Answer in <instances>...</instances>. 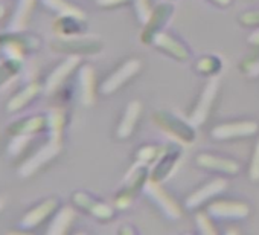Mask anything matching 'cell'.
Segmentation results:
<instances>
[{"label": "cell", "instance_id": "8992f818", "mask_svg": "<svg viewBox=\"0 0 259 235\" xmlns=\"http://www.w3.org/2000/svg\"><path fill=\"white\" fill-rule=\"evenodd\" d=\"M40 92V86L35 81H31L23 90H20L16 96H13V99L8 102L7 108L8 111H17L20 108H23L37 93Z\"/></svg>", "mask_w": 259, "mask_h": 235}, {"label": "cell", "instance_id": "7a4b0ae2", "mask_svg": "<svg viewBox=\"0 0 259 235\" xmlns=\"http://www.w3.org/2000/svg\"><path fill=\"white\" fill-rule=\"evenodd\" d=\"M57 208V200L51 199V200H46L43 203H40L38 206H35L34 209H31L22 220H20V226L26 230L38 226L54 209Z\"/></svg>", "mask_w": 259, "mask_h": 235}, {"label": "cell", "instance_id": "8fae6325", "mask_svg": "<svg viewBox=\"0 0 259 235\" xmlns=\"http://www.w3.org/2000/svg\"><path fill=\"white\" fill-rule=\"evenodd\" d=\"M29 142H31V135H14L8 145V154L13 158L19 156Z\"/></svg>", "mask_w": 259, "mask_h": 235}, {"label": "cell", "instance_id": "ba28073f", "mask_svg": "<svg viewBox=\"0 0 259 235\" xmlns=\"http://www.w3.org/2000/svg\"><path fill=\"white\" fill-rule=\"evenodd\" d=\"M46 124H48V129H49V141L60 144L63 124H64L63 111L61 110H51L48 118H46Z\"/></svg>", "mask_w": 259, "mask_h": 235}, {"label": "cell", "instance_id": "5b68a950", "mask_svg": "<svg viewBox=\"0 0 259 235\" xmlns=\"http://www.w3.org/2000/svg\"><path fill=\"white\" fill-rule=\"evenodd\" d=\"M46 124V118L43 116H32V118H28V120H23V121H17L14 124H11L10 127V133L14 136V135H32L38 130H41Z\"/></svg>", "mask_w": 259, "mask_h": 235}, {"label": "cell", "instance_id": "277c9868", "mask_svg": "<svg viewBox=\"0 0 259 235\" xmlns=\"http://www.w3.org/2000/svg\"><path fill=\"white\" fill-rule=\"evenodd\" d=\"M76 63H78V57H70V58H67L64 63H61V64L51 73V76L48 78L46 86H45V92H46V93L55 92V90L58 89V86L66 80V76L73 70V67L76 66Z\"/></svg>", "mask_w": 259, "mask_h": 235}, {"label": "cell", "instance_id": "6da1fadb", "mask_svg": "<svg viewBox=\"0 0 259 235\" xmlns=\"http://www.w3.org/2000/svg\"><path fill=\"white\" fill-rule=\"evenodd\" d=\"M60 153V144L58 142H51L45 147H41L34 156H31L20 168H19V176L20 177H29L35 171H38L45 164H48L51 159H54Z\"/></svg>", "mask_w": 259, "mask_h": 235}, {"label": "cell", "instance_id": "52a82bcc", "mask_svg": "<svg viewBox=\"0 0 259 235\" xmlns=\"http://www.w3.org/2000/svg\"><path fill=\"white\" fill-rule=\"evenodd\" d=\"M26 38H20V42L16 40H7L2 42L0 45H2V51L5 54V57L11 61H16V63H23L25 60V51H26Z\"/></svg>", "mask_w": 259, "mask_h": 235}, {"label": "cell", "instance_id": "7c38bea8", "mask_svg": "<svg viewBox=\"0 0 259 235\" xmlns=\"http://www.w3.org/2000/svg\"><path fill=\"white\" fill-rule=\"evenodd\" d=\"M79 83L82 86V101L84 104L92 102V70L89 67H84L79 73Z\"/></svg>", "mask_w": 259, "mask_h": 235}, {"label": "cell", "instance_id": "4fadbf2b", "mask_svg": "<svg viewBox=\"0 0 259 235\" xmlns=\"http://www.w3.org/2000/svg\"><path fill=\"white\" fill-rule=\"evenodd\" d=\"M5 16V7L4 5H0V19H2Z\"/></svg>", "mask_w": 259, "mask_h": 235}, {"label": "cell", "instance_id": "9c48e42d", "mask_svg": "<svg viewBox=\"0 0 259 235\" xmlns=\"http://www.w3.org/2000/svg\"><path fill=\"white\" fill-rule=\"evenodd\" d=\"M43 5H46L48 8L57 11L61 17L66 16V17H75L78 20L82 19V13L76 8H73L70 4L64 2V0H41Z\"/></svg>", "mask_w": 259, "mask_h": 235}, {"label": "cell", "instance_id": "5bb4252c", "mask_svg": "<svg viewBox=\"0 0 259 235\" xmlns=\"http://www.w3.org/2000/svg\"><path fill=\"white\" fill-rule=\"evenodd\" d=\"M4 205H5V202H4V199H0V211H2V208H4Z\"/></svg>", "mask_w": 259, "mask_h": 235}, {"label": "cell", "instance_id": "3957f363", "mask_svg": "<svg viewBox=\"0 0 259 235\" xmlns=\"http://www.w3.org/2000/svg\"><path fill=\"white\" fill-rule=\"evenodd\" d=\"M35 0H19L17 10L8 25V32H22L26 29L31 11L34 10Z\"/></svg>", "mask_w": 259, "mask_h": 235}, {"label": "cell", "instance_id": "30bf717a", "mask_svg": "<svg viewBox=\"0 0 259 235\" xmlns=\"http://www.w3.org/2000/svg\"><path fill=\"white\" fill-rule=\"evenodd\" d=\"M72 218H73V211H72L70 208L61 209L60 214L54 218V221H52V224H51L48 233L52 235V233H63V232H66V229H67V227L70 226V223H72Z\"/></svg>", "mask_w": 259, "mask_h": 235}]
</instances>
